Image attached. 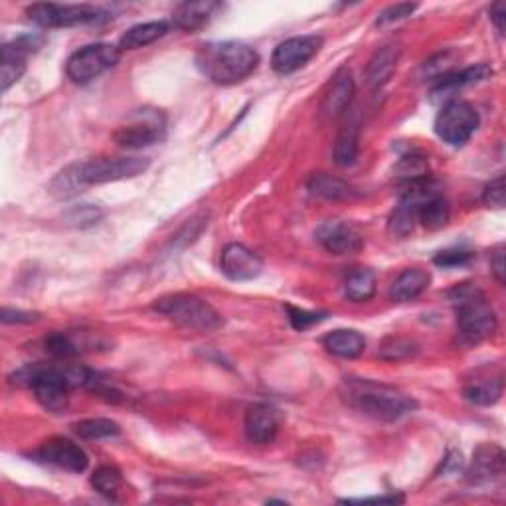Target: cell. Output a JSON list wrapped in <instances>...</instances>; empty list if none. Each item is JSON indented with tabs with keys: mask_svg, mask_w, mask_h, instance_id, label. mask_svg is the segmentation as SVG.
<instances>
[{
	"mask_svg": "<svg viewBox=\"0 0 506 506\" xmlns=\"http://www.w3.org/2000/svg\"><path fill=\"white\" fill-rule=\"evenodd\" d=\"M342 396L364 416L384 423L398 421L418 410V402L410 393L372 380L347 378Z\"/></svg>",
	"mask_w": 506,
	"mask_h": 506,
	"instance_id": "6da1fadb",
	"label": "cell"
},
{
	"mask_svg": "<svg viewBox=\"0 0 506 506\" xmlns=\"http://www.w3.org/2000/svg\"><path fill=\"white\" fill-rule=\"evenodd\" d=\"M259 64L256 50L244 42H212L196 54V66L210 82L236 86L249 77Z\"/></svg>",
	"mask_w": 506,
	"mask_h": 506,
	"instance_id": "7a4b0ae2",
	"label": "cell"
},
{
	"mask_svg": "<svg viewBox=\"0 0 506 506\" xmlns=\"http://www.w3.org/2000/svg\"><path fill=\"white\" fill-rule=\"evenodd\" d=\"M449 301L457 312V332L463 344H479L497 330V312L484 297V293L473 283H459L449 291Z\"/></svg>",
	"mask_w": 506,
	"mask_h": 506,
	"instance_id": "3957f363",
	"label": "cell"
},
{
	"mask_svg": "<svg viewBox=\"0 0 506 506\" xmlns=\"http://www.w3.org/2000/svg\"><path fill=\"white\" fill-rule=\"evenodd\" d=\"M153 309L185 330L214 332L224 327L220 312L208 301L192 293H172L160 297L153 303Z\"/></svg>",
	"mask_w": 506,
	"mask_h": 506,
	"instance_id": "277c9868",
	"label": "cell"
},
{
	"mask_svg": "<svg viewBox=\"0 0 506 506\" xmlns=\"http://www.w3.org/2000/svg\"><path fill=\"white\" fill-rule=\"evenodd\" d=\"M28 18L44 28H72L86 24H99L109 20L105 10L91 5H54L38 3L26 8Z\"/></svg>",
	"mask_w": 506,
	"mask_h": 506,
	"instance_id": "5b68a950",
	"label": "cell"
},
{
	"mask_svg": "<svg viewBox=\"0 0 506 506\" xmlns=\"http://www.w3.org/2000/svg\"><path fill=\"white\" fill-rule=\"evenodd\" d=\"M150 160L145 157H97L87 163H79L77 172L84 188L135 178L149 168Z\"/></svg>",
	"mask_w": 506,
	"mask_h": 506,
	"instance_id": "8992f818",
	"label": "cell"
},
{
	"mask_svg": "<svg viewBox=\"0 0 506 506\" xmlns=\"http://www.w3.org/2000/svg\"><path fill=\"white\" fill-rule=\"evenodd\" d=\"M121 58L119 46L113 44H89L82 50H77L66 64V74L76 84H89L115 68Z\"/></svg>",
	"mask_w": 506,
	"mask_h": 506,
	"instance_id": "52a82bcc",
	"label": "cell"
},
{
	"mask_svg": "<svg viewBox=\"0 0 506 506\" xmlns=\"http://www.w3.org/2000/svg\"><path fill=\"white\" fill-rule=\"evenodd\" d=\"M479 113L467 101L453 99L435 119V133L451 147H463L479 129Z\"/></svg>",
	"mask_w": 506,
	"mask_h": 506,
	"instance_id": "ba28073f",
	"label": "cell"
},
{
	"mask_svg": "<svg viewBox=\"0 0 506 506\" xmlns=\"http://www.w3.org/2000/svg\"><path fill=\"white\" fill-rule=\"evenodd\" d=\"M167 121L157 109H140L129 125L121 127L115 133V140L123 149H143L158 143L165 137Z\"/></svg>",
	"mask_w": 506,
	"mask_h": 506,
	"instance_id": "9c48e42d",
	"label": "cell"
},
{
	"mask_svg": "<svg viewBox=\"0 0 506 506\" xmlns=\"http://www.w3.org/2000/svg\"><path fill=\"white\" fill-rule=\"evenodd\" d=\"M322 36H295L281 42L271 56V68L279 76H289L305 68L322 48Z\"/></svg>",
	"mask_w": 506,
	"mask_h": 506,
	"instance_id": "30bf717a",
	"label": "cell"
},
{
	"mask_svg": "<svg viewBox=\"0 0 506 506\" xmlns=\"http://www.w3.org/2000/svg\"><path fill=\"white\" fill-rule=\"evenodd\" d=\"M42 40L36 36H23L14 42L5 44L0 52V87L6 91L13 87L26 72V58L40 48Z\"/></svg>",
	"mask_w": 506,
	"mask_h": 506,
	"instance_id": "8fae6325",
	"label": "cell"
},
{
	"mask_svg": "<svg viewBox=\"0 0 506 506\" xmlns=\"http://www.w3.org/2000/svg\"><path fill=\"white\" fill-rule=\"evenodd\" d=\"M38 457L44 463L69 473H84L89 465L87 453L68 438H50L38 449Z\"/></svg>",
	"mask_w": 506,
	"mask_h": 506,
	"instance_id": "7c38bea8",
	"label": "cell"
},
{
	"mask_svg": "<svg viewBox=\"0 0 506 506\" xmlns=\"http://www.w3.org/2000/svg\"><path fill=\"white\" fill-rule=\"evenodd\" d=\"M220 269L231 281H251L261 276L263 261L249 248L230 244L220 256Z\"/></svg>",
	"mask_w": 506,
	"mask_h": 506,
	"instance_id": "4fadbf2b",
	"label": "cell"
},
{
	"mask_svg": "<svg viewBox=\"0 0 506 506\" xmlns=\"http://www.w3.org/2000/svg\"><path fill=\"white\" fill-rule=\"evenodd\" d=\"M317 239L332 256H354L364 248V238L360 236V231L339 220L321 224L317 230Z\"/></svg>",
	"mask_w": 506,
	"mask_h": 506,
	"instance_id": "5bb4252c",
	"label": "cell"
},
{
	"mask_svg": "<svg viewBox=\"0 0 506 506\" xmlns=\"http://www.w3.org/2000/svg\"><path fill=\"white\" fill-rule=\"evenodd\" d=\"M246 438L253 445H267L277 438L279 431V413L267 403H256L249 406L244 420Z\"/></svg>",
	"mask_w": 506,
	"mask_h": 506,
	"instance_id": "9a60e30c",
	"label": "cell"
},
{
	"mask_svg": "<svg viewBox=\"0 0 506 506\" xmlns=\"http://www.w3.org/2000/svg\"><path fill=\"white\" fill-rule=\"evenodd\" d=\"M504 473V451L494 443H483L473 453L467 479L473 484L489 483Z\"/></svg>",
	"mask_w": 506,
	"mask_h": 506,
	"instance_id": "2e32d148",
	"label": "cell"
},
{
	"mask_svg": "<svg viewBox=\"0 0 506 506\" xmlns=\"http://www.w3.org/2000/svg\"><path fill=\"white\" fill-rule=\"evenodd\" d=\"M354 97V79L348 69H340L335 74L330 82V87L325 94V101H322V115L335 119L342 115L352 104Z\"/></svg>",
	"mask_w": 506,
	"mask_h": 506,
	"instance_id": "e0dca14e",
	"label": "cell"
},
{
	"mask_svg": "<svg viewBox=\"0 0 506 506\" xmlns=\"http://www.w3.org/2000/svg\"><path fill=\"white\" fill-rule=\"evenodd\" d=\"M502 374H479L465 384L463 393L474 406H492L502 396Z\"/></svg>",
	"mask_w": 506,
	"mask_h": 506,
	"instance_id": "ac0fdd59",
	"label": "cell"
},
{
	"mask_svg": "<svg viewBox=\"0 0 506 506\" xmlns=\"http://www.w3.org/2000/svg\"><path fill=\"white\" fill-rule=\"evenodd\" d=\"M492 74V69L487 64H477L471 66L463 72H451L449 76H445L439 79V84L433 87V99L439 97H449L453 94H457L459 89L479 84L483 79H487Z\"/></svg>",
	"mask_w": 506,
	"mask_h": 506,
	"instance_id": "d6986e66",
	"label": "cell"
},
{
	"mask_svg": "<svg viewBox=\"0 0 506 506\" xmlns=\"http://www.w3.org/2000/svg\"><path fill=\"white\" fill-rule=\"evenodd\" d=\"M398 59H400V48L396 44H386L384 48H380L368 62L366 84L372 89H378L384 84H388L392 74L396 72Z\"/></svg>",
	"mask_w": 506,
	"mask_h": 506,
	"instance_id": "ffe728a7",
	"label": "cell"
},
{
	"mask_svg": "<svg viewBox=\"0 0 506 506\" xmlns=\"http://www.w3.org/2000/svg\"><path fill=\"white\" fill-rule=\"evenodd\" d=\"M431 276L425 269L413 267L402 271L398 279L393 281V285L390 287V299L396 303H410L413 299H418L421 293L429 287Z\"/></svg>",
	"mask_w": 506,
	"mask_h": 506,
	"instance_id": "44dd1931",
	"label": "cell"
},
{
	"mask_svg": "<svg viewBox=\"0 0 506 506\" xmlns=\"http://www.w3.org/2000/svg\"><path fill=\"white\" fill-rule=\"evenodd\" d=\"M325 348L340 358H357L366 348V339H364L358 330L339 329L332 330L322 339Z\"/></svg>",
	"mask_w": 506,
	"mask_h": 506,
	"instance_id": "7402d4cb",
	"label": "cell"
},
{
	"mask_svg": "<svg viewBox=\"0 0 506 506\" xmlns=\"http://www.w3.org/2000/svg\"><path fill=\"white\" fill-rule=\"evenodd\" d=\"M220 5L206 3V0L204 3H185L175 8V13H172V23H175L178 28L192 32V30L206 26Z\"/></svg>",
	"mask_w": 506,
	"mask_h": 506,
	"instance_id": "603a6c76",
	"label": "cell"
},
{
	"mask_svg": "<svg viewBox=\"0 0 506 506\" xmlns=\"http://www.w3.org/2000/svg\"><path fill=\"white\" fill-rule=\"evenodd\" d=\"M168 23L165 20H153V23L137 24L129 28L127 32L119 40V50H139L149 44H155L157 40L167 36L168 32Z\"/></svg>",
	"mask_w": 506,
	"mask_h": 506,
	"instance_id": "cb8c5ba5",
	"label": "cell"
},
{
	"mask_svg": "<svg viewBox=\"0 0 506 506\" xmlns=\"http://www.w3.org/2000/svg\"><path fill=\"white\" fill-rule=\"evenodd\" d=\"M309 192L312 196L322 198V200H330V202H340V200H350L357 198V190H354L348 182H344L337 176L330 175H312L309 185H307Z\"/></svg>",
	"mask_w": 506,
	"mask_h": 506,
	"instance_id": "d4e9b609",
	"label": "cell"
},
{
	"mask_svg": "<svg viewBox=\"0 0 506 506\" xmlns=\"http://www.w3.org/2000/svg\"><path fill=\"white\" fill-rule=\"evenodd\" d=\"M449 218H451V206L447 198L443 196L441 190L431 194L418 210V221H421V226L431 231L447 226Z\"/></svg>",
	"mask_w": 506,
	"mask_h": 506,
	"instance_id": "484cf974",
	"label": "cell"
},
{
	"mask_svg": "<svg viewBox=\"0 0 506 506\" xmlns=\"http://www.w3.org/2000/svg\"><path fill=\"white\" fill-rule=\"evenodd\" d=\"M344 295L352 303L370 301L376 295V273L368 267L352 269L344 281Z\"/></svg>",
	"mask_w": 506,
	"mask_h": 506,
	"instance_id": "4316f807",
	"label": "cell"
},
{
	"mask_svg": "<svg viewBox=\"0 0 506 506\" xmlns=\"http://www.w3.org/2000/svg\"><path fill=\"white\" fill-rule=\"evenodd\" d=\"M360 155V137L358 125L350 123L344 127L335 143V163L339 167H352Z\"/></svg>",
	"mask_w": 506,
	"mask_h": 506,
	"instance_id": "83f0119b",
	"label": "cell"
},
{
	"mask_svg": "<svg viewBox=\"0 0 506 506\" xmlns=\"http://www.w3.org/2000/svg\"><path fill=\"white\" fill-rule=\"evenodd\" d=\"M50 194L58 200H68L77 196L79 192H84V185L79 180V172H77V165H69L68 168H64L59 175L50 182Z\"/></svg>",
	"mask_w": 506,
	"mask_h": 506,
	"instance_id": "f1b7e54d",
	"label": "cell"
},
{
	"mask_svg": "<svg viewBox=\"0 0 506 506\" xmlns=\"http://www.w3.org/2000/svg\"><path fill=\"white\" fill-rule=\"evenodd\" d=\"M46 352L56 360H72L84 352V344L69 332H54L46 339Z\"/></svg>",
	"mask_w": 506,
	"mask_h": 506,
	"instance_id": "f546056e",
	"label": "cell"
},
{
	"mask_svg": "<svg viewBox=\"0 0 506 506\" xmlns=\"http://www.w3.org/2000/svg\"><path fill=\"white\" fill-rule=\"evenodd\" d=\"M74 431L79 435L82 439L87 441H99V439H109V438H117L121 433V428L111 420H104V418H95V420H84L74 425Z\"/></svg>",
	"mask_w": 506,
	"mask_h": 506,
	"instance_id": "4dcf8cb0",
	"label": "cell"
},
{
	"mask_svg": "<svg viewBox=\"0 0 506 506\" xmlns=\"http://www.w3.org/2000/svg\"><path fill=\"white\" fill-rule=\"evenodd\" d=\"M393 172H396V176L400 180H403L406 185H410V182L429 178V163L423 155L411 153V155H406V157L400 158V163L396 165V170H393Z\"/></svg>",
	"mask_w": 506,
	"mask_h": 506,
	"instance_id": "1f68e13d",
	"label": "cell"
},
{
	"mask_svg": "<svg viewBox=\"0 0 506 506\" xmlns=\"http://www.w3.org/2000/svg\"><path fill=\"white\" fill-rule=\"evenodd\" d=\"M121 484H123V477H121V471L113 465H104V467L95 469V473L91 474V487L99 494H104V497H115Z\"/></svg>",
	"mask_w": 506,
	"mask_h": 506,
	"instance_id": "d6a6232c",
	"label": "cell"
},
{
	"mask_svg": "<svg viewBox=\"0 0 506 506\" xmlns=\"http://www.w3.org/2000/svg\"><path fill=\"white\" fill-rule=\"evenodd\" d=\"M416 352H418V347L411 340L392 337V339H386V342L382 344L380 357L384 360H390V362H400V360L411 358Z\"/></svg>",
	"mask_w": 506,
	"mask_h": 506,
	"instance_id": "836d02e7",
	"label": "cell"
},
{
	"mask_svg": "<svg viewBox=\"0 0 506 506\" xmlns=\"http://www.w3.org/2000/svg\"><path fill=\"white\" fill-rule=\"evenodd\" d=\"M287 312H289V321L293 329L297 330H307L311 327L319 325L327 319V312H317V311H305V309H295L287 305Z\"/></svg>",
	"mask_w": 506,
	"mask_h": 506,
	"instance_id": "e575fe53",
	"label": "cell"
},
{
	"mask_svg": "<svg viewBox=\"0 0 506 506\" xmlns=\"http://www.w3.org/2000/svg\"><path fill=\"white\" fill-rule=\"evenodd\" d=\"M104 218V212L95 206H79V208H72L68 212V224H72L76 228H87V226H94L97 221Z\"/></svg>",
	"mask_w": 506,
	"mask_h": 506,
	"instance_id": "d590c367",
	"label": "cell"
},
{
	"mask_svg": "<svg viewBox=\"0 0 506 506\" xmlns=\"http://www.w3.org/2000/svg\"><path fill=\"white\" fill-rule=\"evenodd\" d=\"M483 202L489 208H504L506 202V186H504V176H497L491 180L483 192Z\"/></svg>",
	"mask_w": 506,
	"mask_h": 506,
	"instance_id": "8d00e7d4",
	"label": "cell"
},
{
	"mask_svg": "<svg viewBox=\"0 0 506 506\" xmlns=\"http://www.w3.org/2000/svg\"><path fill=\"white\" fill-rule=\"evenodd\" d=\"M416 8H418V5H411V3L392 5L378 16L376 26H388V24H393V23H400V20L408 18V16L416 13Z\"/></svg>",
	"mask_w": 506,
	"mask_h": 506,
	"instance_id": "74e56055",
	"label": "cell"
},
{
	"mask_svg": "<svg viewBox=\"0 0 506 506\" xmlns=\"http://www.w3.org/2000/svg\"><path fill=\"white\" fill-rule=\"evenodd\" d=\"M471 259H473L471 251L445 249L433 258V263L439 267H459V266H465V263H469Z\"/></svg>",
	"mask_w": 506,
	"mask_h": 506,
	"instance_id": "f35d334b",
	"label": "cell"
},
{
	"mask_svg": "<svg viewBox=\"0 0 506 506\" xmlns=\"http://www.w3.org/2000/svg\"><path fill=\"white\" fill-rule=\"evenodd\" d=\"M0 319H3L5 325H28V322L38 321V315L36 312H26V311L5 307L3 312H0Z\"/></svg>",
	"mask_w": 506,
	"mask_h": 506,
	"instance_id": "ab89813d",
	"label": "cell"
},
{
	"mask_svg": "<svg viewBox=\"0 0 506 506\" xmlns=\"http://www.w3.org/2000/svg\"><path fill=\"white\" fill-rule=\"evenodd\" d=\"M491 269H492V273H494V277H497V281H499V283H504L506 269H504V248H502V246L492 253V258H491Z\"/></svg>",
	"mask_w": 506,
	"mask_h": 506,
	"instance_id": "60d3db41",
	"label": "cell"
},
{
	"mask_svg": "<svg viewBox=\"0 0 506 506\" xmlns=\"http://www.w3.org/2000/svg\"><path fill=\"white\" fill-rule=\"evenodd\" d=\"M491 20L497 26V30L501 34H504V26H506V5L504 3H497L491 8Z\"/></svg>",
	"mask_w": 506,
	"mask_h": 506,
	"instance_id": "b9f144b4",
	"label": "cell"
}]
</instances>
